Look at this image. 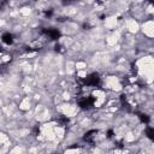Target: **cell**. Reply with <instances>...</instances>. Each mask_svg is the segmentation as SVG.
Instances as JSON below:
<instances>
[{
  "label": "cell",
  "instance_id": "10",
  "mask_svg": "<svg viewBox=\"0 0 154 154\" xmlns=\"http://www.w3.org/2000/svg\"><path fill=\"white\" fill-rule=\"evenodd\" d=\"M52 14H53V10H48V11H45V16L46 17H52Z\"/></svg>",
  "mask_w": 154,
  "mask_h": 154
},
{
  "label": "cell",
  "instance_id": "7",
  "mask_svg": "<svg viewBox=\"0 0 154 154\" xmlns=\"http://www.w3.org/2000/svg\"><path fill=\"white\" fill-rule=\"evenodd\" d=\"M138 118H140V120H141L142 123H144V124H149V122H150L149 116H148V114H144V113H140V114H138Z\"/></svg>",
  "mask_w": 154,
  "mask_h": 154
},
{
  "label": "cell",
  "instance_id": "2",
  "mask_svg": "<svg viewBox=\"0 0 154 154\" xmlns=\"http://www.w3.org/2000/svg\"><path fill=\"white\" fill-rule=\"evenodd\" d=\"M94 103H95V97H93V96H83V97H79L77 100L78 107L81 109H84V111L93 108Z\"/></svg>",
  "mask_w": 154,
  "mask_h": 154
},
{
  "label": "cell",
  "instance_id": "5",
  "mask_svg": "<svg viewBox=\"0 0 154 154\" xmlns=\"http://www.w3.org/2000/svg\"><path fill=\"white\" fill-rule=\"evenodd\" d=\"M1 41L5 43V45H12L13 43V35L11 34V32H4L2 35H1Z\"/></svg>",
  "mask_w": 154,
  "mask_h": 154
},
{
  "label": "cell",
  "instance_id": "8",
  "mask_svg": "<svg viewBox=\"0 0 154 154\" xmlns=\"http://www.w3.org/2000/svg\"><path fill=\"white\" fill-rule=\"evenodd\" d=\"M146 134H147V137H148L149 140H153V138H154V129H153L152 126H148V128L146 129Z\"/></svg>",
  "mask_w": 154,
  "mask_h": 154
},
{
  "label": "cell",
  "instance_id": "3",
  "mask_svg": "<svg viewBox=\"0 0 154 154\" xmlns=\"http://www.w3.org/2000/svg\"><path fill=\"white\" fill-rule=\"evenodd\" d=\"M42 32L47 36V37H49L51 40H58L60 36H61V32H60V30L59 29H57V28H46V29H43L42 30Z\"/></svg>",
  "mask_w": 154,
  "mask_h": 154
},
{
  "label": "cell",
  "instance_id": "6",
  "mask_svg": "<svg viewBox=\"0 0 154 154\" xmlns=\"http://www.w3.org/2000/svg\"><path fill=\"white\" fill-rule=\"evenodd\" d=\"M57 122H58V124L60 126H64V125H67L69 124V118L65 117V116H59L58 119H57Z\"/></svg>",
  "mask_w": 154,
  "mask_h": 154
},
{
  "label": "cell",
  "instance_id": "4",
  "mask_svg": "<svg viewBox=\"0 0 154 154\" xmlns=\"http://www.w3.org/2000/svg\"><path fill=\"white\" fill-rule=\"evenodd\" d=\"M96 134H97V130H89V131H87L84 134V136H83V141L87 142V143H93Z\"/></svg>",
  "mask_w": 154,
  "mask_h": 154
},
{
  "label": "cell",
  "instance_id": "11",
  "mask_svg": "<svg viewBox=\"0 0 154 154\" xmlns=\"http://www.w3.org/2000/svg\"><path fill=\"white\" fill-rule=\"evenodd\" d=\"M1 51H2V48H1V47H0V52H1Z\"/></svg>",
  "mask_w": 154,
  "mask_h": 154
},
{
  "label": "cell",
  "instance_id": "9",
  "mask_svg": "<svg viewBox=\"0 0 154 154\" xmlns=\"http://www.w3.org/2000/svg\"><path fill=\"white\" fill-rule=\"evenodd\" d=\"M106 135H107V137H108V138H112V137L114 136V132H113V130H112V129H109V130H107V134H106Z\"/></svg>",
  "mask_w": 154,
  "mask_h": 154
},
{
  "label": "cell",
  "instance_id": "1",
  "mask_svg": "<svg viewBox=\"0 0 154 154\" xmlns=\"http://www.w3.org/2000/svg\"><path fill=\"white\" fill-rule=\"evenodd\" d=\"M83 84L85 87H99L101 84V77L97 72H91L83 78Z\"/></svg>",
  "mask_w": 154,
  "mask_h": 154
}]
</instances>
